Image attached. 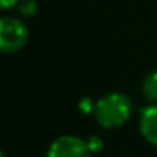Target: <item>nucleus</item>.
<instances>
[{
    "label": "nucleus",
    "mask_w": 157,
    "mask_h": 157,
    "mask_svg": "<svg viewBox=\"0 0 157 157\" xmlns=\"http://www.w3.org/2000/svg\"><path fill=\"white\" fill-rule=\"evenodd\" d=\"M133 113V103L128 95L122 91H112L103 95L95 103V117L96 123L101 128L113 130L123 127L130 120Z\"/></svg>",
    "instance_id": "1"
},
{
    "label": "nucleus",
    "mask_w": 157,
    "mask_h": 157,
    "mask_svg": "<svg viewBox=\"0 0 157 157\" xmlns=\"http://www.w3.org/2000/svg\"><path fill=\"white\" fill-rule=\"evenodd\" d=\"M29 41V29L19 17L4 15L0 17V52L14 54L24 49Z\"/></svg>",
    "instance_id": "2"
},
{
    "label": "nucleus",
    "mask_w": 157,
    "mask_h": 157,
    "mask_svg": "<svg viewBox=\"0 0 157 157\" xmlns=\"http://www.w3.org/2000/svg\"><path fill=\"white\" fill-rule=\"evenodd\" d=\"M46 157H93L86 140L78 135H59L49 144Z\"/></svg>",
    "instance_id": "3"
},
{
    "label": "nucleus",
    "mask_w": 157,
    "mask_h": 157,
    "mask_svg": "<svg viewBox=\"0 0 157 157\" xmlns=\"http://www.w3.org/2000/svg\"><path fill=\"white\" fill-rule=\"evenodd\" d=\"M139 128L142 137L150 144L157 147V103H149L140 112Z\"/></svg>",
    "instance_id": "4"
},
{
    "label": "nucleus",
    "mask_w": 157,
    "mask_h": 157,
    "mask_svg": "<svg viewBox=\"0 0 157 157\" xmlns=\"http://www.w3.org/2000/svg\"><path fill=\"white\" fill-rule=\"evenodd\" d=\"M142 93L149 103H157V69L145 76L142 83Z\"/></svg>",
    "instance_id": "5"
},
{
    "label": "nucleus",
    "mask_w": 157,
    "mask_h": 157,
    "mask_svg": "<svg viewBox=\"0 0 157 157\" xmlns=\"http://www.w3.org/2000/svg\"><path fill=\"white\" fill-rule=\"evenodd\" d=\"M15 9L19 10V14H21L22 17H34L39 10V5H37L36 0H21Z\"/></svg>",
    "instance_id": "6"
},
{
    "label": "nucleus",
    "mask_w": 157,
    "mask_h": 157,
    "mask_svg": "<svg viewBox=\"0 0 157 157\" xmlns=\"http://www.w3.org/2000/svg\"><path fill=\"white\" fill-rule=\"evenodd\" d=\"M86 144H88V149L91 154H96L100 150H103V139L98 135H91L86 139Z\"/></svg>",
    "instance_id": "7"
},
{
    "label": "nucleus",
    "mask_w": 157,
    "mask_h": 157,
    "mask_svg": "<svg viewBox=\"0 0 157 157\" xmlns=\"http://www.w3.org/2000/svg\"><path fill=\"white\" fill-rule=\"evenodd\" d=\"M95 103L96 101H93L91 98H81L79 100V103H78V108H79V112L81 113H86V115H93V112H95Z\"/></svg>",
    "instance_id": "8"
},
{
    "label": "nucleus",
    "mask_w": 157,
    "mask_h": 157,
    "mask_svg": "<svg viewBox=\"0 0 157 157\" xmlns=\"http://www.w3.org/2000/svg\"><path fill=\"white\" fill-rule=\"evenodd\" d=\"M21 0H0V10H10V9L17 7Z\"/></svg>",
    "instance_id": "9"
},
{
    "label": "nucleus",
    "mask_w": 157,
    "mask_h": 157,
    "mask_svg": "<svg viewBox=\"0 0 157 157\" xmlns=\"http://www.w3.org/2000/svg\"><path fill=\"white\" fill-rule=\"evenodd\" d=\"M0 157H5V154H4V150L0 149Z\"/></svg>",
    "instance_id": "10"
}]
</instances>
